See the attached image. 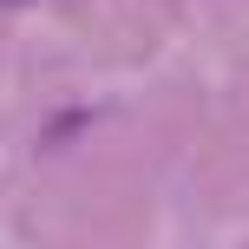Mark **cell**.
<instances>
[{
	"label": "cell",
	"instance_id": "obj_1",
	"mask_svg": "<svg viewBox=\"0 0 249 249\" xmlns=\"http://www.w3.org/2000/svg\"><path fill=\"white\" fill-rule=\"evenodd\" d=\"M0 7H26V0H0Z\"/></svg>",
	"mask_w": 249,
	"mask_h": 249
}]
</instances>
